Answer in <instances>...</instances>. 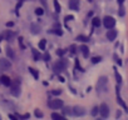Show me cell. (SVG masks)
Wrapping results in <instances>:
<instances>
[{
	"label": "cell",
	"instance_id": "obj_34",
	"mask_svg": "<svg viewBox=\"0 0 128 120\" xmlns=\"http://www.w3.org/2000/svg\"><path fill=\"white\" fill-rule=\"evenodd\" d=\"M19 44H20V48L22 49H24L25 46H24V44H23V38H19Z\"/></svg>",
	"mask_w": 128,
	"mask_h": 120
},
{
	"label": "cell",
	"instance_id": "obj_32",
	"mask_svg": "<svg viewBox=\"0 0 128 120\" xmlns=\"http://www.w3.org/2000/svg\"><path fill=\"white\" fill-rule=\"evenodd\" d=\"M43 58H44V60H45V61H48V60L50 59V55L46 53V54H44V56H43Z\"/></svg>",
	"mask_w": 128,
	"mask_h": 120
},
{
	"label": "cell",
	"instance_id": "obj_33",
	"mask_svg": "<svg viewBox=\"0 0 128 120\" xmlns=\"http://www.w3.org/2000/svg\"><path fill=\"white\" fill-rule=\"evenodd\" d=\"M119 15H120V16L124 15V8H123V6H120V9H119Z\"/></svg>",
	"mask_w": 128,
	"mask_h": 120
},
{
	"label": "cell",
	"instance_id": "obj_28",
	"mask_svg": "<svg viewBox=\"0 0 128 120\" xmlns=\"http://www.w3.org/2000/svg\"><path fill=\"white\" fill-rule=\"evenodd\" d=\"M34 114H35V116H38V118H43V113H42V111H39L38 109L34 111Z\"/></svg>",
	"mask_w": 128,
	"mask_h": 120
},
{
	"label": "cell",
	"instance_id": "obj_8",
	"mask_svg": "<svg viewBox=\"0 0 128 120\" xmlns=\"http://www.w3.org/2000/svg\"><path fill=\"white\" fill-rule=\"evenodd\" d=\"M116 38H117V30H114L113 28H112V29H109V30H108V33H107V39H108L109 41H113Z\"/></svg>",
	"mask_w": 128,
	"mask_h": 120
},
{
	"label": "cell",
	"instance_id": "obj_17",
	"mask_svg": "<svg viewBox=\"0 0 128 120\" xmlns=\"http://www.w3.org/2000/svg\"><path fill=\"white\" fill-rule=\"evenodd\" d=\"M52 118L55 119V120H64V115H60L58 113H53L52 114Z\"/></svg>",
	"mask_w": 128,
	"mask_h": 120
},
{
	"label": "cell",
	"instance_id": "obj_18",
	"mask_svg": "<svg viewBox=\"0 0 128 120\" xmlns=\"http://www.w3.org/2000/svg\"><path fill=\"white\" fill-rule=\"evenodd\" d=\"M45 45H46V40H45V39L40 40V43H39V49H40V50H45Z\"/></svg>",
	"mask_w": 128,
	"mask_h": 120
},
{
	"label": "cell",
	"instance_id": "obj_5",
	"mask_svg": "<svg viewBox=\"0 0 128 120\" xmlns=\"http://www.w3.org/2000/svg\"><path fill=\"white\" fill-rule=\"evenodd\" d=\"M103 24H104V26H106L107 29H112V28H114V25H116V20H114V18H112V16H106V18L103 19Z\"/></svg>",
	"mask_w": 128,
	"mask_h": 120
},
{
	"label": "cell",
	"instance_id": "obj_3",
	"mask_svg": "<svg viewBox=\"0 0 128 120\" xmlns=\"http://www.w3.org/2000/svg\"><path fill=\"white\" fill-rule=\"evenodd\" d=\"M48 106H49L50 109H60V108L63 106V100H60V99H53V100H49Z\"/></svg>",
	"mask_w": 128,
	"mask_h": 120
},
{
	"label": "cell",
	"instance_id": "obj_12",
	"mask_svg": "<svg viewBox=\"0 0 128 120\" xmlns=\"http://www.w3.org/2000/svg\"><path fill=\"white\" fill-rule=\"evenodd\" d=\"M117 103H118V104H119V105H120V106H122V108H123V109H124V110H126L127 113H128V108H127L126 103L123 101V99H122V98L119 96V93H117Z\"/></svg>",
	"mask_w": 128,
	"mask_h": 120
},
{
	"label": "cell",
	"instance_id": "obj_20",
	"mask_svg": "<svg viewBox=\"0 0 128 120\" xmlns=\"http://www.w3.org/2000/svg\"><path fill=\"white\" fill-rule=\"evenodd\" d=\"M77 40H79V41H83V43H86V41H88L89 39H88L87 36H84V35H78V36H77Z\"/></svg>",
	"mask_w": 128,
	"mask_h": 120
},
{
	"label": "cell",
	"instance_id": "obj_36",
	"mask_svg": "<svg viewBox=\"0 0 128 120\" xmlns=\"http://www.w3.org/2000/svg\"><path fill=\"white\" fill-rule=\"evenodd\" d=\"M13 25H14V23H13V21H9V23H6V26H8V28H12Z\"/></svg>",
	"mask_w": 128,
	"mask_h": 120
},
{
	"label": "cell",
	"instance_id": "obj_1",
	"mask_svg": "<svg viewBox=\"0 0 128 120\" xmlns=\"http://www.w3.org/2000/svg\"><path fill=\"white\" fill-rule=\"evenodd\" d=\"M108 89V79L106 76H100L97 81V91L98 93H106Z\"/></svg>",
	"mask_w": 128,
	"mask_h": 120
},
{
	"label": "cell",
	"instance_id": "obj_10",
	"mask_svg": "<svg viewBox=\"0 0 128 120\" xmlns=\"http://www.w3.org/2000/svg\"><path fill=\"white\" fill-rule=\"evenodd\" d=\"M69 8L74 11L79 10V0H69Z\"/></svg>",
	"mask_w": 128,
	"mask_h": 120
},
{
	"label": "cell",
	"instance_id": "obj_25",
	"mask_svg": "<svg viewBox=\"0 0 128 120\" xmlns=\"http://www.w3.org/2000/svg\"><path fill=\"white\" fill-rule=\"evenodd\" d=\"M35 14H36V15H43V14H44V10H43L42 8H36V9H35Z\"/></svg>",
	"mask_w": 128,
	"mask_h": 120
},
{
	"label": "cell",
	"instance_id": "obj_31",
	"mask_svg": "<svg viewBox=\"0 0 128 120\" xmlns=\"http://www.w3.org/2000/svg\"><path fill=\"white\" fill-rule=\"evenodd\" d=\"M30 115L29 114H24V115H18V118H20V119H28Z\"/></svg>",
	"mask_w": 128,
	"mask_h": 120
},
{
	"label": "cell",
	"instance_id": "obj_24",
	"mask_svg": "<svg viewBox=\"0 0 128 120\" xmlns=\"http://www.w3.org/2000/svg\"><path fill=\"white\" fill-rule=\"evenodd\" d=\"M114 74H116V79H117V81H118V84H120V83H122V76H120V75L118 74V71H117V70L114 71Z\"/></svg>",
	"mask_w": 128,
	"mask_h": 120
},
{
	"label": "cell",
	"instance_id": "obj_46",
	"mask_svg": "<svg viewBox=\"0 0 128 120\" xmlns=\"http://www.w3.org/2000/svg\"><path fill=\"white\" fill-rule=\"evenodd\" d=\"M20 1H24V0H20Z\"/></svg>",
	"mask_w": 128,
	"mask_h": 120
},
{
	"label": "cell",
	"instance_id": "obj_19",
	"mask_svg": "<svg viewBox=\"0 0 128 120\" xmlns=\"http://www.w3.org/2000/svg\"><path fill=\"white\" fill-rule=\"evenodd\" d=\"M29 71L32 73V75H33L35 79H38V78H39V74H38V71H36L35 69H33V68H29Z\"/></svg>",
	"mask_w": 128,
	"mask_h": 120
},
{
	"label": "cell",
	"instance_id": "obj_9",
	"mask_svg": "<svg viewBox=\"0 0 128 120\" xmlns=\"http://www.w3.org/2000/svg\"><path fill=\"white\" fill-rule=\"evenodd\" d=\"M0 83H2L3 85H5V86H10L12 85V80L6 75H2V76H0Z\"/></svg>",
	"mask_w": 128,
	"mask_h": 120
},
{
	"label": "cell",
	"instance_id": "obj_11",
	"mask_svg": "<svg viewBox=\"0 0 128 120\" xmlns=\"http://www.w3.org/2000/svg\"><path fill=\"white\" fill-rule=\"evenodd\" d=\"M0 65H2V68H3V69H9V68L12 66V63L9 61L8 59L2 58V59H0Z\"/></svg>",
	"mask_w": 128,
	"mask_h": 120
},
{
	"label": "cell",
	"instance_id": "obj_23",
	"mask_svg": "<svg viewBox=\"0 0 128 120\" xmlns=\"http://www.w3.org/2000/svg\"><path fill=\"white\" fill-rule=\"evenodd\" d=\"M54 8H55V11H56V13L60 11V5H59V3H58V0H54Z\"/></svg>",
	"mask_w": 128,
	"mask_h": 120
},
{
	"label": "cell",
	"instance_id": "obj_43",
	"mask_svg": "<svg viewBox=\"0 0 128 120\" xmlns=\"http://www.w3.org/2000/svg\"><path fill=\"white\" fill-rule=\"evenodd\" d=\"M123 1H124V0H118V4H119V5H122V4H123Z\"/></svg>",
	"mask_w": 128,
	"mask_h": 120
},
{
	"label": "cell",
	"instance_id": "obj_14",
	"mask_svg": "<svg viewBox=\"0 0 128 120\" xmlns=\"http://www.w3.org/2000/svg\"><path fill=\"white\" fill-rule=\"evenodd\" d=\"M80 50H82V53H83V56H84V58H88V55H89V48H88L87 45H82V46H80Z\"/></svg>",
	"mask_w": 128,
	"mask_h": 120
},
{
	"label": "cell",
	"instance_id": "obj_38",
	"mask_svg": "<svg viewBox=\"0 0 128 120\" xmlns=\"http://www.w3.org/2000/svg\"><path fill=\"white\" fill-rule=\"evenodd\" d=\"M39 1H40V3H42L44 6H46V0H39Z\"/></svg>",
	"mask_w": 128,
	"mask_h": 120
},
{
	"label": "cell",
	"instance_id": "obj_4",
	"mask_svg": "<svg viewBox=\"0 0 128 120\" xmlns=\"http://www.w3.org/2000/svg\"><path fill=\"white\" fill-rule=\"evenodd\" d=\"M66 66H67V64H66V61L64 60H59L58 63H55L54 64V71L56 73V74H59V73H62L64 69H66Z\"/></svg>",
	"mask_w": 128,
	"mask_h": 120
},
{
	"label": "cell",
	"instance_id": "obj_27",
	"mask_svg": "<svg viewBox=\"0 0 128 120\" xmlns=\"http://www.w3.org/2000/svg\"><path fill=\"white\" fill-rule=\"evenodd\" d=\"M98 113H99V108H97V106H96V108H93V110H92V115H94V116H96Z\"/></svg>",
	"mask_w": 128,
	"mask_h": 120
},
{
	"label": "cell",
	"instance_id": "obj_40",
	"mask_svg": "<svg viewBox=\"0 0 128 120\" xmlns=\"http://www.w3.org/2000/svg\"><path fill=\"white\" fill-rule=\"evenodd\" d=\"M116 61H117V64H118V65H122V61H120L119 59H117V58H116Z\"/></svg>",
	"mask_w": 128,
	"mask_h": 120
},
{
	"label": "cell",
	"instance_id": "obj_39",
	"mask_svg": "<svg viewBox=\"0 0 128 120\" xmlns=\"http://www.w3.org/2000/svg\"><path fill=\"white\" fill-rule=\"evenodd\" d=\"M9 118H10V119H13V120H15V119H18V116H15V115H12V114L9 115Z\"/></svg>",
	"mask_w": 128,
	"mask_h": 120
},
{
	"label": "cell",
	"instance_id": "obj_42",
	"mask_svg": "<svg viewBox=\"0 0 128 120\" xmlns=\"http://www.w3.org/2000/svg\"><path fill=\"white\" fill-rule=\"evenodd\" d=\"M120 115H122V113H120V111L118 110V111H117V114H116V116H117V118H119Z\"/></svg>",
	"mask_w": 128,
	"mask_h": 120
},
{
	"label": "cell",
	"instance_id": "obj_30",
	"mask_svg": "<svg viewBox=\"0 0 128 120\" xmlns=\"http://www.w3.org/2000/svg\"><path fill=\"white\" fill-rule=\"evenodd\" d=\"M63 111L66 113V114H72V109H70V108H68V106H67V108H64V110H63Z\"/></svg>",
	"mask_w": 128,
	"mask_h": 120
},
{
	"label": "cell",
	"instance_id": "obj_35",
	"mask_svg": "<svg viewBox=\"0 0 128 120\" xmlns=\"http://www.w3.org/2000/svg\"><path fill=\"white\" fill-rule=\"evenodd\" d=\"M53 33H54V34H58V35H62V34H63V31H62V30H59V29H58V30H55V29H54V31H53Z\"/></svg>",
	"mask_w": 128,
	"mask_h": 120
},
{
	"label": "cell",
	"instance_id": "obj_29",
	"mask_svg": "<svg viewBox=\"0 0 128 120\" xmlns=\"http://www.w3.org/2000/svg\"><path fill=\"white\" fill-rule=\"evenodd\" d=\"M60 93H62V90H60V89H55V90H53V91H52V94H53V95H59Z\"/></svg>",
	"mask_w": 128,
	"mask_h": 120
},
{
	"label": "cell",
	"instance_id": "obj_15",
	"mask_svg": "<svg viewBox=\"0 0 128 120\" xmlns=\"http://www.w3.org/2000/svg\"><path fill=\"white\" fill-rule=\"evenodd\" d=\"M6 55H8V58L9 59H15V53L13 51V49L12 48H6Z\"/></svg>",
	"mask_w": 128,
	"mask_h": 120
},
{
	"label": "cell",
	"instance_id": "obj_44",
	"mask_svg": "<svg viewBox=\"0 0 128 120\" xmlns=\"http://www.w3.org/2000/svg\"><path fill=\"white\" fill-rule=\"evenodd\" d=\"M2 38H3V36H2V35H0V41H2ZM0 51H2V50H0Z\"/></svg>",
	"mask_w": 128,
	"mask_h": 120
},
{
	"label": "cell",
	"instance_id": "obj_7",
	"mask_svg": "<svg viewBox=\"0 0 128 120\" xmlns=\"http://www.w3.org/2000/svg\"><path fill=\"white\" fill-rule=\"evenodd\" d=\"M72 114L76 116H83L86 114V109L83 106H74L72 108Z\"/></svg>",
	"mask_w": 128,
	"mask_h": 120
},
{
	"label": "cell",
	"instance_id": "obj_13",
	"mask_svg": "<svg viewBox=\"0 0 128 120\" xmlns=\"http://www.w3.org/2000/svg\"><path fill=\"white\" fill-rule=\"evenodd\" d=\"M30 30H32V33H33V34H35V35H36V34H39V33H40V26H39L38 24H32V25H30Z\"/></svg>",
	"mask_w": 128,
	"mask_h": 120
},
{
	"label": "cell",
	"instance_id": "obj_41",
	"mask_svg": "<svg viewBox=\"0 0 128 120\" xmlns=\"http://www.w3.org/2000/svg\"><path fill=\"white\" fill-rule=\"evenodd\" d=\"M56 53H58L59 55H63L64 53H66V51H64V50H59V51H56Z\"/></svg>",
	"mask_w": 128,
	"mask_h": 120
},
{
	"label": "cell",
	"instance_id": "obj_21",
	"mask_svg": "<svg viewBox=\"0 0 128 120\" xmlns=\"http://www.w3.org/2000/svg\"><path fill=\"white\" fill-rule=\"evenodd\" d=\"M92 23H93V26H99V25H100V19L94 18V19L92 20Z\"/></svg>",
	"mask_w": 128,
	"mask_h": 120
},
{
	"label": "cell",
	"instance_id": "obj_26",
	"mask_svg": "<svg viewBox=\"0 0 128 120\" xmlns=\"http://www.w3.org/2000/svg\"><path fill=\"white\" fill-rule=\"evenodd\" d=\"M99 61H100V56H98V58L94 56V58L92 59V63H93V64H97V63H99Z\"/></svg>",
	"mask_w": 128,
	"mask_h": 120
},
{
	"label": "cell",
	"instance_id": "obj_22",
	"mask_svg": "<svg viewBox=\"0 0 128 120\" xmlns=\"http://www.w3.org/2000/svg\"><path fill=\"white\" fill-rule=\"evenodd\" d=\"M33 54H34V59L36 60V61H38V60H39V59L42 58V55H40V54H39V53H38L36 50H34V49H33Z\"/></svg>",
	"mask_w": 128,
	"mask_h": 120
},
{
	"label": "cell",
	"instance_id": "obj_16",
	"mask_svg": "<svg viewBox=\"0 0 128 120\" xmlns=\"http://www.w3.org/2000/svg\"><path fill=\"white\" fill-rule=\"evenodd\" d=\"M14 36H15V34H14L13 31H10V30H8V33L5 34V38H6V40H8V41H13Z\"/></svg>",
	"mask_w": 128,
	"mask_h": 120
},
{
	"label": "cell",
	"instance_id": "obj_37",
	"mask_svg": "<svg viewBox=\"0 0 128 120\" xmlns=\"http://www.w3.org/2000/svg\"><path fill=\"white\" fill-rule=\"evenodd\" d=\"M70 53H76V45H72L70 46Z\"/></svg>",
	"mask_w": 128,
	"mask_h": 120
},
{
	"label": "cell",
	"instance_id": "obj_2",
	"mask_svg": "<svg viewBox=\"0 0 128 120\" xmlns=\"http://www.w3.org/2000/svg\"><path fill=\"white\" fill-rule=\"evenodd\" d=\"M10 86H12V89H10L12 95L18 98V96L20 95V84H19V81H14Z\"/></svg>",
	"mask_w": 128,
	"mask_h": 120
},
{
	"label": "cell",
	"instance_id": "obj_6",
	"mask_svg": "<svg viewBox=\"0 0 128 120\" xmlns=\"http://www.w3.org/2000/svg\"><path fill=\"white\" fill-rule=\"evenodd\" d=\"M99 114H100V116L103 119L108 118V115H109V108H108V105L106 103L100 104V106H99Z\"/></svg>",
	"mask_w": 128,
	"mask_h": 120
},
{
	"label": "cell",
	"instance_id": "obj_45",
	"mask_svg": "<svg viewBox=\"0 0 128 120\" xmlns=\"http://www.w3.org/2000/svg\"><path fill=\"white\" fill-rule=\"evenodd\" d=\"M88 1H92V0H88Z\"/></svg>",
	"mask_w": 128,
	"mask_h": 120
}]
</instances>
